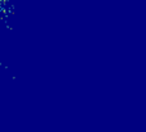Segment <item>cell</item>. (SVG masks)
Segmentation results:
<instances>
[{
  "instance_id": "cell-1",
  "label": "cell",
  "mask_w": 146,
  "mask_h": 132,
  "mask_svg": "<svg viewBox=\"0 0 146 132\" xmlns=\"http://www.w3.org/2000/svg\"><path fill=\"white\" fill-rule=\"evenodd\" d=\"M1 1H3V0H0V4H1Z\"/></svg>"
}]
</instances>
